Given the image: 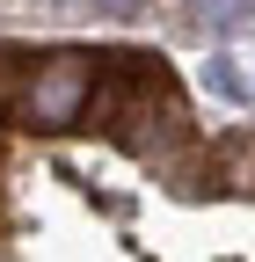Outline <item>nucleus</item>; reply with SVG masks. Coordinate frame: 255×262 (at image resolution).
<instances>
[{
    "label": "nucleus",
    "instance_id": "obj_1",
    "mask_svg": "<svg viewBox=\"0 0 255 262\" xmlns=\"http://www.w3.org/2000/svg\"><path fill=\"white\" fill-rule=\"evenodd\" d=\"M88 88H95V58L88 51H51L22 73V95H15V117L29 131H73L80 110H88Z\"/></svg>",
    "mask_w": 255,
    "mask_h": 262
},
{
    "label": "nucleus",
    "instance_id": "obj_4",
    "mask_svg": "<svg viewBox=\"0 0 255 262\" xmlns=\"http://www.w3.org/2000/svg\"><path fill=\"white\" fill-rule=\"evenodd\" d=\"M88 8H95V15H117V22H124V15H139V0H88Z\"/></svg>",
    "mask_w": 255,
    "mask_h": 262
},
{
    "label": "nucleus",
    "instance_id": "obj_5",
    "mask_svg": "<svg viewBox=\"0 0 255 262\" xmlns=\"http://www.w3.org/2000/svg\"><path fill=\"white\" fill-rule=\"evenodd\" d=\"M0 110H8V102H0Z\"/></svg>",
    "mask_w": 255,
    "mask_h": 262
},
{
    "label": "nucleus",
    "instance_id": "obj_3",
    "mask_svg": "<svg viewBox=\"0 0 255 262\" xmlns=\"http://www.w3.org/2000/svg\"><path fill=\"white\" fill-rule=\"evenodd\" d=\"M204 88L219 95V102H248V80H241V66H233L226 51H219V58L204 66Z\"/></svg>",
    "mask_w": 255,
    "mask_h": 262
},
{
    "label": "nucleus",
    "instance_id": "obj_2",
    "mask_svg": "<svg viewBox=\"0 0 255 262\" xmlns=\"http://www.w3.org/2000/svg\"><path fill=\"white\" fill-rule=\"evenodd\" d=\"M255 0H189V22L197 29H241Z\"/></svg>",
    "mask_w": 255,
    "mask_h": 262
}]
</instances>
